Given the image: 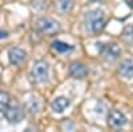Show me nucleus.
<instances>
[{
    "mask_svg": "<svg viewBox=\"0 0 133 132\" xmlns=\"http://www.w3.org/2000/svg\"><path fill=\"white\" fill-rule=\"evenodd\" d=\"M87 27L92 34H100L105 28V15L103 9H95L85 15Z\"/></svg>",
    "mask_w": 133,
    "mask_h": 132,
    "instance_id": "obj_1",
    "label": "nucleus"
},
{
    "mask_svg": "<svg viewBox=\"0 0 133 132\" xmlns=\"http://www.w3.org/2000/svg\"><path fill=\"white\" fill-rule=\"evenodd\" d=\"M49 75V65L44 60H39L35 63L33 68L31 71V78L35 83H44L47 81Z\"/></svg>",
    "mask_w": 133,
    "mask_h": 132,
    "instance_id": "obj_2",
    "label": "nucleus"
},
{
    "mask_svg": "<svg viewBox=\"0 0 133 132\" xmlns=\"http://www.w3.org/2000/svg\"><path fill=\"white\" fill-rule=\"evenodd\" d=\"M36 28L43 35H55L60 29V26L51 17H40L36 20Z\"/></svg>",
    "mask_w": 133,
    "mask_h": 132,
    "instance_id": "obj_3",
    "label": "nucleus"
},
{
    "mask_svg": "<svg viewBox=\"0 0 133 132\" xmlns=\"http://www.w3.org/2000/svg\"><path fill=\"white\" fill-rule=\"evenodd\" d=\"M100 49H101L103 58L107 61H109V63L116 61L120 58V55H121V49L115 43H110V44H107V46H104V47H100Z\"/></svg>",
    "mask_w": 133,
    "mask_h": 132,
    "instance_id": "obj_4",
    "label": "nucleus"
},
{
    "mask_svg": "<svg viewBox=\"0 0 133 132\" xmlns=\"http://www.w3.org/2000/svg\"><path fill=\"white\" fill-rule=\"evenodd\" d=\"M127 124V117L123 112L117 111V109H113L110 111L108 115V125L113 129H118V128H123Z\"/></svg>",
    "mask_w": 133,
    "mask_h": 132,
    "instance_id": "obj_5",
    "label": "nucleus"
},
{
    "mask_svg": "<svg viewBox=\"0 0 133 132\" xmlns=\"http://www.w3.org/2000/svg\"><path fill=\"white\" fill-rule=\"evenodd\" d=\"M4 116L9 124H19L23 119V111L17 105H9L4 111Z\"/></svg>",
    "mask_w": 133,
    "mask_h": 132,
    "instance_id": "obj_6",
    "label": "nucleus"
},
{
    "mask_svg": "<svg viewBox=\"0 0 133 132\" xmlns=\"http://www.w3.org/2000/svg\"><path fill=\"white\" fill-rule=\"evenodd\" d=\"M8 59L12 65H20L25 60V52L19 47H14L8 51Z\"/></svg>",
    "mask_w": 133,
    "mask_h": 132,
    "instance_id": "obj_7",
    "label": "nucleus"
},
{
    "mask_svg": "<svg viewBox=\"0 0 133 132\" xmlns=\"http://www.w3.org/2000/svg\"><path fill=\"white\" fill-rule=\"evenodd\" d=\"M69 75L73 79H84L88 75V70L81 63H72L69 65Z\"/></svg>",
    "mask_w": 133,
    "mask_h": 132,
    "instance_id": "obj_8",
    "label": "nucleus"
},
{
    "mask_svg": "<svg viewBox=\"0 0 133 132\" xmlns=\"http://www.w3.org/2000/svg\"><path fill=\"white\" fill-rule=\"evenodd\" d=\"M69 105H71V100H69L68 97H65V96H59V97H56V99L52 102V104H51L53 112H56V114H63Z\"/></svg>",
    "mask_w": 133,
    "mask_h": 132,
    "instance_id": "obj_9",
    "label": "nucleus"
},
{
    "mask_svg": "<svg viewBox=\"0 0 133 132\" xmlns=\"http://www.w3.org/2000/svg\"><path fill=\"white\" fill-rule=\"evenodd\" d=\"M121 78H124L127 80L133 78V60L132 59H127L120 64V70H118Z\"/></svg>",
    "mask_w": 133,
    "mask_h": 132,
    "instance_id": "obj_10",
    "label": "nucleus"
},
{
    "mask_svg": "<svg viewBox=\"0 0 133 132\" xmlns=\"http://www.w3.org/2000/svg\"><path fill=\"white\" fill-rule=\"evenodd\" d=\"M75 7V2L73 0H57L56 2V8L61 15L69 14Z\"/></svg>",
    "mask_w": 133,
    "mask_h": 132,
    "instance_id": "obj_11",
    "label": "nucleus"
},
{
    "mask_svg": "<svg viewBox=\"0 0 133 132\" xmlns=\"http://www.w3.org/2000/svg\"><path fill=\"white\" fill-rule=\"evenodd\" d=\"M24 107H25V111L29 115H37L40 112V103L35 97L28 99V100L25 102V104H24Z\"/></svg>",
    "mask_w": 133,
    "mask_h": 132,
    "instance_id": "obj_12",
    "label": "nucleus"
},
{
    "mask_svg": "<svg viewBox=\"0 0 133 132\" xmlns=\"http://www.w3.org/2000/svg\"><path fill=\"white\" fill-rule=\"evenodd\" d=\"M52 48L56 51V52H59V53H65V52L73 49L72 46H69V44H66V43H64V41H60V40L53 41V43H52Z\"/></svg>",
    "mask_w": 133,
    "mask_h": 132,
    "instance_id": "obj_13",
    "label": "nucleus"
},
{
    "mask_svg": "<svg viewBox=\"0 0 133 132\" xmlns=\"http://www.w3.org/2000/svg\"><path fill=\"white\" fill-rule=\"evenodd\" d=\"M11 105V96L7 92H0V112H4Z\"/></svg>",
    "mask_w": 133,
    "mask_h": 132,
    "instance_id": "obj_14",
    "label": "nucleus"
},
{
    "mask_svg": "<svg viewBox=\"0 0 133 132\" xmlns=\"http://www.w3.org/2000/svg\"><path fill=\"white\" fill-rule=\"evenodd\" d=\"M7 36H8V34H7L5 31H0V40H2V39H5Z\"/></svg>",
    "mask_w": 133,
    "mask_h": 132,
    "instance_id": "obj_15",
    "label": "nucleus"
},
{
    "mask_svg": "<svg viewBox=\"0 0 133 132\" xmlns=\"http://www.w3.org/2000/svg\"><path fill=\"white\" fill-rule=\"evenodd\" d=\"M130 32H132V37H133V28H132V31H130Z\"/></svg>",
    "mask_w": 133,
    "mask_h": 132,
    "instance_id": "obj_16",
    "label": "nucleus"
}]
</instances>
